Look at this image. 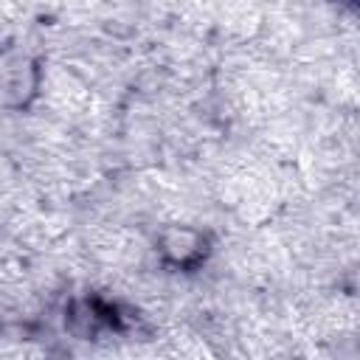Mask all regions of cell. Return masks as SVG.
Returning <instances> with one entry per match:
<instances>
[{
    "label": "cell",
    "mask_w": 360,
    "mask_h": 360,
    "mask_svg": "<svg viewBox=\"0 0 360 360\" xmlns=\"http://www.w3.org/2000/svg\"><path fill=\"white\" fill-rule=\"evenodd\" d=\"M163 253L177 264H188V262L200 259L202 236L191 228H169L163 233Z\"/></svg>",
    "instance_id": "1"
}]
</instances>
